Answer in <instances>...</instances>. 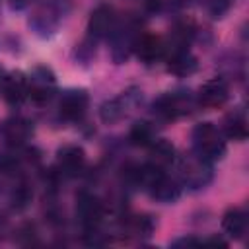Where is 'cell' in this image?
Returning a JSON list of instances; mask_svg holds the SVG:
<instances>
[{
  "label": "cell",
  "mask_w": 249,
  "mask_h": 249,
  "mask_svg": "<svg viewBox=\"0 0 249 249\" xmlns=\"http://www.w3.org/2000/svg\"><path fill=\"white\" fill-rule=\"evenodd\" d=\"M115 27H117V16L111 6L101 4L91 12L89 21H88V31L91 37H95V39L109 37L115 31Z\"/></svg>",
  "instance_id": "obj_5"
},
{
  "label": "cell",
  "mask_w": 249,
  "mask_h": 249,
  "mask_svg": "<svg viewBox=\"0 0 249 249\" xmlns=\"http://www.w3.org/2000/svg\"><path fill=\"white\" fill-rule=\"evenodd\" d=\"M56 165L64 175L74 177V175L82 173V169L86 165V154L80 146H74V144L62 146L56 154Z\"/></svg>",
  "instance_id": "obj_8"
},
{
  "label": "cell",
  "mask_w": 249,
  "mask_h": 249,
  "mask_svg": "<svg viewBox=\"0 0 249 249\" xmlns=\"http://www.w3.org/2000/svg\"><path fill=\"white\" fill-rule=\"evenodd\" d=\"M231 6V0H210L208 2V8H210V14L212 18H222Z\"/></svg>",
  "instance_id": "obj_19"
},
{
  "label": "cell",
  "mask_w": 249,
  "mask_h": 249,
  "mask_svg": "<svg viewBox=\"0 0 249 249\" xmlns=\"http://www.w3.org/2000/svg\"><path fill=\"white\" fill-rule=\"evenodd\" d=\"M193 146L198 158L206 161L220 160L226 152V140L212 123H200L193 130Z\"/></svg>",
  "instance_id": "obj_1"
},
{
  "label": "cell",
  "mask_w": 249,
  "mask_h": 249,
  "mask_svg": "<svg viewBox=\"0 0 249 249\" xmlns=\"http://www.w3.org/2000/svg\"><path fill=\"white\" fill-rule=\"evenodd\" d=\"M27 84H29V97L37 103H43L54 91V74L47 66H37L29 74Z\"/></svg>",
  "instance_id": "obj_3"
},
{
  "label": "cell",
  "mask_w": 249,
  "mask_h": 249,
  "mask_svg": "<svg viewBox=\"0 0 249 249\" xmlns=\"http://www.w3.org/2000/svg\"><path fill=\"white\" fill-rule=\"evenodd\" d=\"M150 148H152V161L150 163H154L158 167H165L175 158V148L167 140H154L150 144Z\"/></svg>",
  "instance_id": "obj_15"
},
{
  "label": "cell",
  "mask_w": 249,
  "mask_h": 249,
  "mask_svg": "<svg viewBox=\"0 0 249 249\" xmlns=\"http://www.w3.org/2000/svg\"><path fill=\"white\" fill-rule=\"evenodd\" d=\"M60 115L66 121H78L84 117L88 109V93L84 89H68L62 93L60 103H58Z\"/></svg>",
  "instance_id": "obj_7"
},
{
  "label": "cell",
  "mask_w": 249,
  "mask_h": 249,
  "mask_svg": "<svg viewBox=\"0 0 249 249\" xmlns=\"http://www.w3.org/2000/svg\"><path fill=\"white\" fill-rule=\"evenodd\" d=\"M181 171H183V179L185 183L189 185H195V187H200L208 181V165H206V160L198 158V160H189V161H183L181 165Z\"/></svg>",
  "instance_id": "obj_12"
},
{
  "label": "cell",
  "mask_w": 249,
  "mask_h": 249,
  "mask_svg": "<svg viewBox=\"0 0 249 249\" xmlns=\"http://www.w3.org/2000/svg\"><path fill=\"white\" fill-rule=\"evenodd\" d=\"M2 93L10 103H21L27 95H29V84H27V76L21 72H12L6 74L4 82H2Z\"/></svg>",
  "instance_id": "obj_10"
},
{
  "label": "cell",
  "mask_w": 249,
  "mask_h": 249,
  "mask_svg": "<svg viewBox=\"0 0 249 249\" xmlns=\"http://www.w3.org/2000/svg\"><path fill=\"white\" fill-rule=\"evenodd\" d=\"M134 51L136 54L144 60V62H154L161 56H165V43L156 37V35H146V33H140L136 43H134Z\"/></svg>",
  "instance_id": "obj_9"
},
{
  "label": "cell",
  "mask_w": 249,
  "mask_h": 249,
  "mask_svg": "<svg viewBox=\"0 0 249 249\" xmlns=\"http://www.w3.org/2000/svg\"><path fill=\"white\" fill-rule=\"evenodd\" d=\"M4 78H6V72L0 68V88H2V82H4Z\"/></svg>",
  "instance_id": "obj_21"
},
{
  "label": "cell",
  "mask_w": 249,
  "mask_h": 249,
  "mask_svg": "<svg viewBox=\"0 0 249 249\" xmlns=\"http://www.w3.org/2000/svg\"><path fill=\"white\" fill-rule=\"evenodd\" d=\"M226 134L230 138H233V140H239V142L245 140L247 138V123H245V117L243 115L233 117L228 123V126H226Z\"/></svg>",
  "instance_id": "obj_18"
},
{
  "label": "cell",
  "mask_w": 249,
  "mask_h": 249,
  "mask_svg": "<svg viewBox=\"0 0 249 249\" xmlns=\"http://www.w3.org/2000/svg\"><path fill=\"white\" fill-rule=\"evenodd\" d=\"M128 140H130L134 146H150V144L156 140L150 123H146V121L136 123V124L130 128V132H128Z\"/></svg>",
  "instance_id": "obj_17"
},
{
  "label": "cell",
  "mask_w": 249,
  "mask_h": 249,
  "mask_svg": "<svg viewBox=\"0 0 249 249\" xmlns=\"http://www.w3.org/2000/svg\"><path fill=\"white\" fill-rule=\"evenodd\" d=\"M130 99H132L130 93H123V95L117 97V99L105 101V103L101 105V111H99L101 119H103L105 123H117V121H121V119L126 115V107H128V101H130Z\"/></svg>",
  "instance_id": "obj_14"
},
{
  "label": "cell",
  "mask_w": 249,
  "mask_h": 249,
  "mask_svg": "<svg viewBox=\"0 0 249 249\" xmlns=\"http://www.w3.org/2000/svg\"><path fill=\"white\" fill-rule=\"evenodd\" d=\"M29 2H31V0H10V6H12V8H18V10H19V8H25V6L29 4Z\"/></svg>",
  "instance_id": "obj_20"
},
{
  "label": "cell",
  "mask_w": 249,
  "mask_h": 249,
  "mask_svg": "<svg viewBox=\"0 0 249 249\" xmlns=\"http://www.w3.org/2000/svg\"><path fill=\"white\" fill-rule=\"evenodd\" d=\"M2 136L8 144L12 146H19L23 144L29 134H31V124L25 121V119H19V117H14V119H8L4 124H2Z\"/></svg>",
  "instance_id": "obj_11"
},
{
  "label": "cell",
  "mask_w": 249,
  "mask_h": 249,
  "mask_svg": "<svg viewBox=\"0 0 249 249\" xmlns=\"http://www.w3.org/2000/svg\"><path fill=\"white\" fill-rule=\"evenodd\" d=\"M195 101L187 93H165L154 101V111L163 119H177L191 113Z\"/></svg>",
  "instance_id": "obj_2"
},
{
  "label": "cell",
  "mask_w": 249,
  "mask_h": 249,
  "mask_svg": "<svg viewBox=\"0 0 249 249\" xmlns=\"http://www.w3.org/2000/svg\"><path fill=\"white\" fill-rule=\"evenodd\" d=\"M222 228L230 237L239 239L247 230V216L241 208H230L222 218Z\"/></svg>",
  "instance_id": "obj_13"
},
{
  "label": "cell",
  "mask_w": 249,
  "mask_h": 249,
  "mask_svg": "<svg viewBox=\"0 0 249 249\" xmlns=\"http://www.w3.org/2000/svg\"><path fill=\"white\" fill-rule=\"evenodd\" d=\"M195 66H196V62L187 53V49H181V51H175L169 54V70L175 74H189L195 70Z\"/></svg>",
  "instance_id": "obj_16"
},
{
  "label": "cell",
  "mask_w": 249,
  "mask_h": 249,
  "mask_svg": "<svg viewBox=\"0 0 249 249\" xmlns=\"http://www.w3.org/2000/svg\"><path fill=\"white\" fill-rule=\"evenodd\" d=\"M230 97V88L222 78H212L204 82L198 89V103L202 107H220L228 101Z\"/></svg>",
  "instance_id": "obj_6"
},
{
  "label": "cell",
  "mask_w": 249,
  "mask_h": 249,
  "mask_svg": "<svg viewBox=\"0 0 249 249\" xmlns=\"http://www.w3.org/2000/svg\"><path fill=\"white\" fill-rule=\"evenodd\" d=\"M76 214L88 231H95V228L99 226V222L103 218V206L93 195L80 193L78 202H76Z\"/></svg>",
  "instance_id": "obj_4"
}]
</instances>
